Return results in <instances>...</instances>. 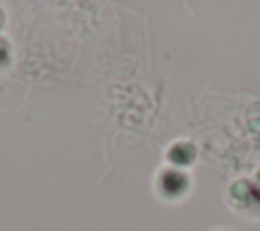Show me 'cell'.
Wrapping results in <instances>:
<instances>
[{
	"mask_svg": "<svg viewBox=\"0 0 260 231\" xmlns=\"http://www.w3.org/2000/svg\"><path fill=\"white\" fill-rule=\"evenodd\" d=\"M189 148H191L189 144H177V146H173V148H171L169 158H171L173 162H177V164H189V162L195 158V152L185 154V150H189Z\"/></svg>",
	"mask_w": 260,
	"mask_h": 231,
	"instance_id": "7a4b0ae2",
	"label": "cell"
},
{
	"mask_svg": "<svg viewBox=\"0 0 260 231\" xmlns=\"http://www.w3.org/2000/svg\"><path fill=\"white\" fill-rule=\"evenodd\" d=\"M189 186V178L177 170H165L158 176V188L165 197H181Z\"/></svg>",
	"mask_w": 260,
	"mask_h": 231,
	"instance_id": "6da1fadb",
	"label": "cell"
},
{
	"mask_svg": "<svg viewBox=\"0 0 260 231\" xmlns=\"http://www.w3.org/2000/svg\"><path fill=\"white\" fill-rule=\"evenodd\" d=\"M258 182H260V172H258Z\"/></svg>",
	"mask_w": 260,
	"mask_h": 231,
	"instance_id": "5b68a950",
	"label": "cell"
},
{
	"mask_svg": "<svg viewBox=\"0 0 260 231\" xmlns=\"http://www.w3.org/2000/svg\"><path fill=\"white\" fill-rule=\"evenodd\" d=\"M8 61H10V45L8 41L0 38V67H4Z\"/></svg>",
	"mask_w": 260,
	"mask_h": 231,
	"instance_id": "3957f363",
	"label": "cell"
},
{
	"mask_svg": "<svg viewBox=\"0 0 260 231\" xmlns=\"http://www.w3.org/2000/svg\"><path fill=\"white\" fill-rule=\"evenodd\" d=\"M2 24H4V14H2V10H0V28H2Z\"/></svg>",
	"mask_w": 260,
	"mask_h": 231,
	"instance_id": "277c9868",
	"label": "cell"
}]
</instances>
